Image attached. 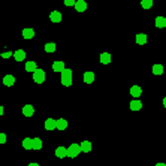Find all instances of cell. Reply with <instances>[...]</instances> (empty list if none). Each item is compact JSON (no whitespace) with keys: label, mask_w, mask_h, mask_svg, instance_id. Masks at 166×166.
<instances>
[{"label":"cell","mask_w":166,"mask_h":166,"mask_svg":"<svg viewBox=\"0 0 166 166\" xmlns=\"http://www.w3.org/2000/svg\"><path fill=\"white\" fill-rule=\"evenodd\" d=\"M61 84L64 87H71L72 85V69H64L61 72Z\"/></svg>","instance_id":"6da1fadb"},{"label":"cell","mask_w":166,"mask_h":166,"mask_svg":"<svg viewBox=\"0 0 166 166\" xmlns=\"http://www.w3.org/2000/svg\"><path fill=\"white\" fill-rule=\"evenodd\" d=\"M81 153V145L79 144H71L69 147H67V157H76L78 154Z\"/></svg>","instance_id":"7a4b0ae2"},{"label":"cell","mask_w":166,"mask_h":166,"mask_svg":"<svg viewBox=\"0 0 166 166\" xmlns=\"http://www.w3.org/2000/svg\"><path fill=\"white\" fill-rule=\"evenodd\" d=\"M33 81H35L36 84H42V82L45 81V72H43L42 69H36V71L33 72Z\"/></svg>","instance_id":"3957f363"},{"label":"cell","mask_w":166,"mask_h":166,"mask_svg":"<svg viewBox=\"0 0 166 166\" xmlns=\"http://www.w3.org/2000/svg\"><path fill=\"white\" fill-rule=\"evenodd\" d=\"M45 129L47 130L57 129V120H54V118H47L45 120Z\"/></svg>","instance_id":"277c9868"},{"label":"cell","mask_w":166,"mask_h":166,"mask_svg":"<svg viewBox=\"0 0 166 166\" xmlns=\"http://www.w3.org/2000/svg\"><path fill=\"white\" fill-rule=\"evenodd\" d=\"M3 84H5L6 87H12V85L15 84V76H14V75H6V76H3Z\"/></svg>","instance_id":"5b68a950"},{"label":"cell","mask_w":166,"mask_h":166,"mask_svg":"<svg viewBox=\"0 0 166 166\" xmlns=\"http://www.w3.org/2000/svg\"><path fill=\"white\" fill-rule=\"evenodd\" d=\"M55 156L58 157V159H64L66 156H67V148H64V147H57L55 148Z\"/></svg>","instance_id":"8992f818"},{"label":"cell","mask_w":166,"mask_h":166,"mask_svg":"<svg viewBox=\"0 0 166 166\" xmlns=\"http://www.w3.org/2000/svg\"><path fill=\"white\" fill-rule=\"evenodd\" d=\"M22 114H24V117H32V115L35 114L33 105H24V106H22Z\"/></svg>","instance_id":"52a82bcc"},{"label":"cell","mask_w":166,"mask_h":166,"mask_svg":"<svg viewBox=\"0 0 166 166\" xmlns=\"http://www.w3.org/2000/svg\"><path fill=\"white\" fill-rule=\"evenodd\" d=\"M75 9H76L78 12H84V11L87 9V3H85L84 0H76V3H75Z\"/></svg>","instance_id":"ba28073f"},{"label":"cell","mask_w":166,"mask_h":166,"mask_svg":"<svg viewBox=\"0 0 166 166\" xmlns=\"http://www.w3.org/2000/svg\"><path fill=\"white\" fill-rule=\"evenodd\" d=\"M14 58H15L17 61L26 60V51H24V50H17V51L14 53Z\"/></svg>","instance_id":"9c48e42d"},{"label":"cell","mask_w":166,"mask_h":166,"mask_svg":"<svg viewBox=\"0 0 166 166\" xmlns=\"http://www.w3.org/2000/svg\"><path fill=\"white\" fill-rule=\"evenodd\" d=\"M66 67H64V63L63 61H54L53 63V71L54 72H63Z\"/></svg>","instance_id":"30bf717a"},{"label":"cell","mask_w":166,"mask_h":166,"mask_svg":"<svg viewBox=\"0 0 166 166\" xmlns=\"http://www.w3.org/2000/svg\"><path fill=\"white\" fill-rule=\"evenodd\" d=\"M130 94H132L133 97H139V96L142 94V88H141L139 85H133V87H130Z\"/></svg>","instance_id":"8fae6325"},{"label":"cell","mask_w":166,"mask_h":166,"mask_svg":"<svg viewBox=\"0 0 166 166\" xmlns=\"http://www.w3.org/2000/svg\"><path fill=\"white\" fill-rule=\"evenodd\" d=\"M50 19H51L53 22H60V21H61V14H60L58 11H53V12L50 14Z\"/></svg>","instance_id":"7c38bea8"},{"label":"cell","mask_w":166,"mask_h":166,"mask_svg":"<svg viewBox=\"0 0 166 166\" xmlns=\"http://www.w3.org/2000/svg\"><path fill=\"white\" fill-rule=\"evenodd\" d=\"M136 43L138 45H145L147 43V35L145 33H138L136 35Z\"/></svg>","instance_id":"4fadbf2b"},{"label":"cell","mask_w":166,"mask_h":166,"mask_svg":"<svg viewBox=\"0 0 166 166\" xmlns=\"http://www.w3.org/2000/svg\"><path fill=\"white\" fill-rule=\"evenodd\" d=\"M79 145H81V151H84V153H90L92 151V142L90 141H82Z\"/></svg>","instance_id":"5bb4252c"},{"label":"cell","mask_w":166,"mask_h":166,"mask_svg":"<svg viewBox=\"0 0 166 166\" xmlns=\"http://www.w3.org/2000/svg\"><path fill=\"white\" fill-rule=\"evenodd\" d=\"M22 37H24V39H32V37H35V30H33V29H22Z\"/></svg>","instance_id":"9a60e30c"},{"label":"cell","mask_w":166,"mask_h":166,"mask_svg":"<svg viewBox=\"0 0 166 166\" xmlns=\"http://www.w3.org/2000/svg\"><path fill=\"white\" fill-rule=\"evenodd\" d=\"M22 148H24V150H32V148H33V139L24 138V139H22Z\"/></svg>","instance_id":"2e32d148"},{"label":"cell","mask_w":166,"mask_h":166,"mask_svg":"<svg viewBox=\"0 0 166 166\" xmlns=\"http://www.w3.org/2000/svg\"><path fill=\"white\" fill-rule=\"evenodd\" d=\"M93 81H94V72L87 71V72L84 74V82H87V84H92Z\"/></svg>","instance_id":"e0dca14e"},{"label":"cell","mask_w":166,"mask_h":166,"mask_svg":"<svg viewBox=\"0 0 166 166\" xmlns=\"http://www.w3.org/2000/svg\"><path fill=\"white\" fill-rule=\"evenodd\" d=\"M100 63H102V64H108V63H111V54L109 53H102V54H100Z\"/></svg>","instance_id":"ac0fdd59"},{"label":"cell","mask_w":166,"mask_h":166,"mask_svg":"<svg viewBox=\"0 0 166 166\" xmlns=\"http://www.w3.org/2000/svg\"><path fill=\"white\" fill-rule=\"evenodd\" d=\"M36 69H37V64L35 61H27V63H26V71H27V72H32V74H33Z\"/></svg>","instance_id":"d6986e66"},{"label":"cell","mask_w":166,"mask_h":166,"mask_svg":"<svg viewBox=\"0 0 166 166\" xmlns=\"http://www.w3.org/2000/svg\"><path fill=\"white\" fill-rule=\"evenodd\" d=\"M66 127H67V121H66L64 118H58V120H57V129L66 130Z\"/></svg>","instance_id":"ffe728a7"},{"label":"cell","mask_w":166,"mask_h":166,"mask_svg":"<svg viewBox=\"0 0 166 166\" xmlns=\"http://www.w3.org/2000/svg\"><path fill=\"white\" fill-rule=\"evenodd\" d=\"M156 27H159V29L166 27V18L165 17H157V18H156Z\"/></svg>","instance_id":"44dd1931"},{"label":"cell","mask_w":166,"mask_h":166,"mask_svg":"<svg viewBox=\"0 0 166 166\" xmlns=\"http://www.w3.org/2000/svg\"><path fill=\"white\" fill-rule=\"evenodd\" d=\"M141 108H142V103L139 100H132L130 102V109L132 111H139Z\"/></svg>","instance_id":"7402d4cb"},{"label":"cell","mask_w":166,"mask_h":166,"mask_svg":"<svg viewBox=\"0 0 166 166\" xmlns=\"http://www.w3.org/2000/svg\"><path fill=\"white\" fill-rule=\"evenodd\" d=\"M153 74L162 75L163 74V66H162V64H154V66H153Z\"/></svg>","instance_id":"603a6c76"},{"label":"cell","mask_w":166,"mask_h":166,"mask_svg":"<svg viewBox=\"0 0 166 166\" xmlns=\"http://www.w3.org/2000/svg\"><path fill=\"white\" fill-rule=\"evenodd\" d=\"M42 148V139L40 138H35L33 139V150H40Z\"/></svg>","instance_id":"cb8c5ba5"},{"label":"cell","mask_w":166,"mask_h":166,"mask_svg":"<svg viewBox=\"0 0 166 166\" xmlns=\"http://www.w3.org/2000/svg\"><path fill=\"white\" fill-rule=\"evenodd\" d=\"M45 51H47V53H54L55 51V43L54 42H48V43L45 45Z\"/></svg>","instance_id":"d4e9b609"},{"label":"cell","mask_w":166,"mask_h":166,"mask_svg":"<svg viewBox=\"0 0 166 166\" xmlns=\"http://www.w3.org/2000/svg\"><path fill=\"white\" fill-rule=\"evenodd\" d=\"M141 6H142L144 9H150V8L153 6V0H142V2H141Z\"/></svg>","instance_id":"484cf974"},{"label":"cell","mask_w":166,"mask_h":166,"mask_svg":"<svg viewBox=\"0 0 166 166\" xmlns=\"http://www.w3.org/2000/svg\"><path fill=\"white\" fill-rule=\"evenodd\" d=\"M14 55V53L12 51H6V53H2V57L3 58H9V57H12Z\"/></svg>","instance_id":"4316f807"},{"label":"cell","mask_w":166,"mask_h":166,"mask_svg":"<svg viewBox=\"0 0 166 166\" xmlns=\"http://www.w3.org/2000/svg\"><path fill=\"white\" fill-rule=\"evenodd\" d=\"M75 3H76V0H64L66 6H75Z\"/></svg>","instance_id":"83f0119b"},{"label":"cell","mask_w":166,"mask_h":166,"mask_svg":"<svg viewBox=\"0 0 166 166\" xmlns=\"http://www.w3.org/2000/svg\"><path fill=\"white\" fill-rule=\"evenodd\" d=\"M5 142H6V135L0 133V144H5Z\"/></svg>","instance_id":"f1b7e54d"},{"label":"cell","mask_w":166,"mask_h":166,"mask_svg":"<svg viewBox=\"0 0 166 166\" xmlns=\"http://www.w3.org/2000/svg\"><path fill=\"white\" fill-rule=\"evenodd\" d=\"M2 115H3V106L0 105V117H2Z\"/></svg>","instance_id":"f546056e"},{"label":"cell","mask_w":166,"mask_h":166,"mask_svg":"<svg viewBox=\"0 0 166 166\" xmlns=\"http://www.w3.org/2000/svg\"><path fill=\"white\" fill-rule=\"evenodd\" d=\"M29 166H39V163H30Z\"/></svg>","instance_id":"4dcf8cb0"},{"label":"cell","mask_w":166,"mask_h":166,"mask_svg":"<svg viewBox=\"0 0 166 166\" xmlns=\"http://www.w3.org/2000/svg\"><path fill=\"white\" fill-rule=\"evenodd\" d=\"M163 106H165V108H166V97H165V99H163Z\"/></svg>","instance_id":"1f68e13d"},{"label":"cell","mask_w":166,"mask_h":166,"mask_svg":"<svg viewBox=\"0 0 166 166\" xmlns=\"http://www.w3.org/2000/svg\"><path fill=\"white\" fill-rule=\"evenodd\" d=\"M156 166H166V165H165V163H157Z\"/></svg>","instance_id":"d6a6232c"}]
</instances>
